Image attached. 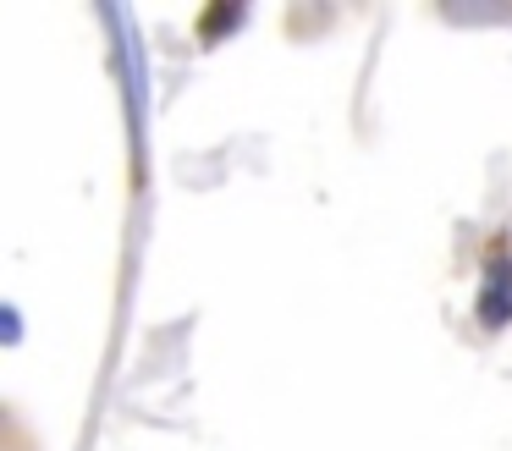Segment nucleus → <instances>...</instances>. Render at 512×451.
<instances>
[{"label": "nucleus", "instance_id": "nucleus-1", "mask_svg": "<svg viewBox=\"0 0 512 451\" xmlns=\"http://www.w3.org/2000/svg\"><path fill=\"white\" fill-rule=\"evenodd\" d=\"M479 319H485V325H507L512 319V270H507V259L490 264V286L479 292Z\"/></svg>", "mask_w": 512, "mask_h": 451}, {"label": "nucleus", "instance_id": "nucleus-2", "mask_svg": "<svg viewBox=\"0 0 512 451\" xmlns=\"http://www.w3.org/2000/svg\"><path fill=\"white\" fill-rule=\"evenodd\" d=\"M237 22H243V6H226V11H210V17H204V33H226V28H237Z\"/></svg>", "mask_w": 512, "mask_h": 451}]
</instances>
